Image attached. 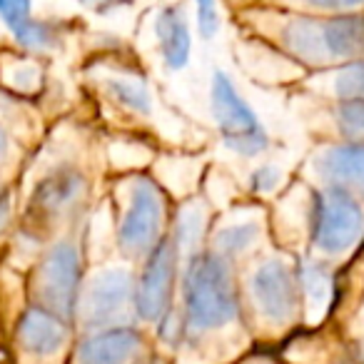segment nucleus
Returning a JSON list of instances; mask_svg holds the SVG:
<instances>
[{
  "label": "nucleus",
  "instance_id": "17",
  "mask_svg": "<svg viewBox=\"0 0 364 364\" xmlns=\"http://www.w3.org/2000/svg\"><path fill=\"white\" fill-rule=\"evenodd\" d=\"M334 95L342 102L364 100V63H352L342 68L334 77Z\"/></svg>",
  "mask_w": 364,
  "mask_h": 364
},
{
  "label": "nucleus",
  "instance_id": "8",
  "mask_svg": "<svg viewBox=\"0 0 364 364\" xmlns=\"http://www.w3.org/2000/svg\"><path fill=\"white\" fill-rule=\"evenodd\" d=\"M250 299L267 324L287 327L302 309L297 272L282 259H267L250 277Z\"/></svg>",
  "mask_w": 364,
  "mask_h": 364
},
{
  "label": "nucleus",
  "instance_id": "15",
  "mask_svg": "<svg viewBox=\"0 0 364 364\" xmlns=\"http://www.w3.org/2000/svg\"><path fill=\"white\" fill-rule=\"evenodd\" d=\"M82 182L80 175L75 172H58V175H50L38 190L36 200H33V208L38 210V215H58L65 208H70L77 200V193H80Z\"/></svg>",
  "mask_w": 364,
  "mask_h": 364
},
{
  "label": "nucleus",
  "instance_id": "5",
  "mask_svg": "<svg viewBox=\"0 0 364 364\" xmlns=\"http://www.w3.org/2000/svg\"><path fill=\"white\" fill-rule=\"evenodd\" d=\"M362 205L342 190H324L314 198L312 242L324 255H344L362 240Z\"/></svg>",
  "mask_w": 364,
  "mask_h": 364
},
{
  "label": "nucleus",
  "instance_id": "20",
  "mask_svg": "<svg viewBox=\"0 0 364 364\" xmlns=\"http://www.w3.org/2000/svg\"><path fill=\"white\" fill-rule=\"evenodd\" d=\"M255 240V228L252 225H237V228H230L220 235L218 240V252L230 257L235 252H242L250 242Z\"/></svg>",
  "mask_w": 364,
  "mask_h": 364
},
{
  "label": "nucleus",
  "instance_id": "23",
  "mask_svg": "<svg viewBox=\"0 0 364 364\" xmlns=\"http://www.w3.org/2000/svg\"><path fill=\"white\" fill-rule=\"evenodd\" d=\"M279 172L274 167H262V170L255 172V182H257V190H269L277 182Z\"/></svg>",
  "mask_w": 364,
  "mask_h": 364
},
{
  "label": "nucleus",
  "instance_id": "19",
  "mask_svg": "<svg viewBox=\"0 0 364 364\" xmlns=\"http://www.w3.org/2000/svg\"><path fill=\"white\" fill-rule=\"evenodd\" d=\"M110 90L122 105L132 107L137 112H150V95L140 82H130V80H112Z\"/></svg>",
  "mask_w": 364,
  "mask_h": 364
},
{
  "label": "nucleus",
  "instance_id": "10",
  "mask_svg": "<svg viewBox=\"0 0 364 364\" xmlns=\"http://www.w3.org/2000/svg\"><path fill=\"white\" fill-rule=\"evenodd\" d=\"M142 352V332L132 324L87 332L75 349V364H135Z\"/></svg>",
  "mask_w": 364,
  "mask_h": 364
},
{
  "label": "nucleus",
  "instance_id": "16",
  "mask_svg": "<svg viewBox=\"0 0 364 364\" xmlns=\"http://www.w3.org/2000/svg\"><path fill=\"white\" fill-rule=\"evenodd\" d=\"M302 302H309L314 309H322L332 297V274L322 262H304L297 272Z\"/></svg>",
  "mask_w": 364,
  "mask_h": 364
},
{
  "label": "nucleus",
  "instance_id": "4",
  "mask_svg": "<svg viewBox=\"0 0 364 364\" xmlns=\"http://www.w3.org/2000/svg\"><path fill=\"white\" fill-rule=\"evenodd\" d=\"M165 200L150 177H137L127 190V208L122 213L117 242L127 257H147L165 235Z\"/></svg>",
  "mask_w": 364,
  "mask_h": 364
},
{
  "label": "nucleus",
  "instance_id": "22",
  "mask_svg": "<svg viewBox=\"0 0 364 364\" xmlns=\"http://www.w3.org/2000/svg\"><path fill=\"white\" fill-rule=\"evenodd\" d=\"M312 8H322V11H349V8L364 6V0H302Z\"/></svg>",
  "mask_w": 364,
  "mask_h": 364
},
{
  "label": "nucleus",
  "instance_id": "14",
  "mask_svg": "<svg viewBox=\"0 0 364 364\" xmlns=\"http://www.w3.org/2000/svg\"><path fill=\"white\" fill-rule=\"evenodd\" d=\"M0 18L28 50H48L55 43L50 23L33 21L31 0H0Z\"/></svg>",
  "mask_w": 364,
  "mask_h": 364
},
{
  "label": "nucleus",
  "instance_id": "11",
  "mask_svg": "<svg viewBox=\"0 0 364 364\" xmlns=\"http://www.w3.org/2000/svg\"><path fill=\"white\" fill-rule=\"evenodd\" d=\"M18 344L33 357H53L65 347L70 337V322L43 307H28L18 322Z\"/></svg>",
  "mask_w": 364,
  "mask_h": 364
},
{
  "label": "nucleus",
  "instance_id": "3",
  "mask_svg": "<svg viewBox=\"0 0 364 364\" xmlns=\"http://www.w3.org/2000/svg\"><path fill=\"white\" fill-rule=\"evenodd\" d=\"M82 289L80 255L73 242H58L46 257L41 259L33 274V297L36 307L58 314L73 324L77 312V299Z\"/></svg>",
  "mask_w": 364,
  "mask_h": 364
},
{
  "label": "nucleus",
  "instance_id": "25",
  "mask_svg": "<svg viewBox=\"0 0 364 364\" xmlns=\"http://www.w3.org/2000/svg\"><path fill=\"white\" fill-rule=\"evenodd\" d=\"M8 152V137H6V130L0 127V162H3V157H6Z\"/></svg>",
  "mask_w": 364,
  "mask_h": 364
},
{
  "label": "nucleus",
  "instance_id": "13",
  "mask_svg": "<svg viewBox=\"0 0 364 364\" xmlns=\"http://www.w3.org/2000/svg\"><path fill=\"white\" fill-rule=\"evenodd\" d=\"M157 43H160L162 60L167 68L180 70L190 63V50H193V41H190V26L185 18V8L180 3L162 8L155 23Z\"/></svg>",
  "mask_w": 364,
  "mask_h": 364
},
{
  "label": "nucleus",
  "instance_id": "9",
  "mask_svg": "<svg viewBox=\"0 0 364 364\" xmlns=\"http://www.w3.org/2000/svg\"><path fill=\"white\" fill-rule=\"evenodd\" d=\"M145 269L135 282V314L145 322H160L172 312V292L177 279V245L162 237L147 255Z\"/></svg>",
  "mask_w": 364,
  "mask_h": 364
},
{
  "label": "nucleus",
  "instance_id": "12",
  "mask_svg": "<svg viewBox=\"0 0 364 364\" xmlns=\"http://www.w3.org/2000/svg\"><path fill=\"white\" fill-rule=\"evenodd\" d=\"M317 172L329 188L342 190L354 200L364 198V145H337L317 157Z\"/></svg>",
  "mask_w": 364,
  "mask_h": 364
},
{
  "label": "nucleus",
  "instance_id": "2",
  "mask_svg": "<svg viewBox=\"0 0 364 364\" xmlns=\"http://www.w3.org/2000/svg\"><path fill=\"white\" fill-rule=\"evenodd\" d=\"M282 43L307 63H364V16L299 18L284 26Z\"/></svg>",
  "mask_w": 364,
  "mask_h": 364
},
{
  "label": "nucleus",
  "instance_id": "24",
  "mask_svg": "<svg viewBox=\"0 0 364 364\" xmlns=\"http://www.w3.org/2000/svg\"><path fill=\"white\" fill-rule=\"evenodd\" d=\"M8 215H11V200H8V198H3V195H0V228H3V225H6Z\"/></svg>",
  "mask_w": 364,
  "mask_h": 364
},
{
  "label": "nucleus",
  "instance_id": "21",
  "mask_svg": "<svg viewBox=\"0 0 364 364\" xmlns=\"http://www.w3.org/2000/svg\"><path fill=\"white\" fill-rule=\"evenodd\" d=\"M195 6H198V26L200 33L205 38H213L218 33L220 26V18H218V3L215 0H195Z\"/></svg>",
  "mask_w": 364,
  "mask_h": 364
},
{
  "label": "nucleus",
  "instance_id": "1",
  "mask_svg": "<svg viewBox=\"0 0 364 364\" xmlns=\"http://www.w3.org/2000/svg\"><path fill=\"white\" fill-rule=\"evenodd\" d=\"M240 314V294L230 257L205 252L190 262L185 272V309L182 327L190 337L228 327Z\"/></svg>",
  "mask_w": 364,
  "mask_h": 364
},
{
  "label": "nucleus",
  "instance_id": "6",
  "mask_svg": "<svg viewBox=\"0 0 364 364\" xmlns=\"http://www.w3.org/2000/svg\"><path fill=\"white\" fill-rule=\"evenodd\" d=\"M213 115L230 150L242 157H252L267 150L269 140L262 122L257 120L252 107L240 97L230 77L220 70L213 77Z\"/></svg>",
  "mask_w": 364,
  "mask_h": 364
},
{
  "label": "nucleus",
  "instance_id": "26",
  "mask_svg": "<svg viewBox=\"0 0 364 364\" xmlns=\"http://www.w3.org/2000/svg\"><path fill=\"white\" fill-rule=\"evenodd\" d=\"M117 3H122V0H97V6H100V8H107V6H117Z\"/></svg>",
  "mask_w": 364,
  "mask_h": 364
},
{
  "label": "nucleus",
  "instance_id": "7",
  "mask_svg": "<svg viewBox=\"0 0 364 364\" xmlns=\"http://www.w3.org/2000/svg\"><path fill=\"white\" fill-rule=\"evenodd\" d=\"M127 309H135V279L125 269H105L82 284L75 319L87 329L120 327Z\"/></svg>",
  "mask_w": 364,
  "mask_h": 364
},
{
  "label": "nucleus",
  "instance_id": "18",
  "mask_svg": "<svg viewBox=\"0 0 364 364\" xmlns=\"http://www.w3.org/2000/svg\"><path fill=\"white\" fill-rule=\"evenodd\" d=\"M337 122H339L342 135L352 137V140H362V145H364V100L339 102Z\"/></svg>",
  "mask_w": 364,
  "mask_h": 364
}]
</instances>
